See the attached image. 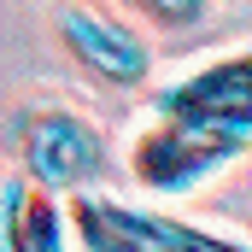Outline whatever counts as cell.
<instances>
[{
	"label": "cell",
	"mask_w": 252,
	"mask_h": 252,
	"mask_svg": "<svg viewBox=\"0 0 252 252\" xmlns=\"http://www.w3.org/2000/svg\"><path fill=\"white\" fill-rule=\"evenodd\" d=\"M252 153V47L211 53L147 94L129 135V176L158 199H182Z\"/></svg>",
	"instance_id": "obj_1"
},
{
	"label": "cell",
	"mask_w": 252,
	"mask_h": 252,
	"mask_svg": "<svg viewBox=\"0 0 252 252\" xmlns=\"http://www.w3.org/2000/svg\"><path fill=\"white\" fill-rule=\"evenodd\" d=\"M12 158L18 176L47 199H82L88 182L106 170V129L70 106L24 100L12 112Z\"/></svg>",
	"instance_id": "obj_2"
},
{
	"label": "cell",
	"mask_w": 252,
	"mask_h": 252,
	"mask_svg": "<svg viewBox=\"0 0 252 252\" xmlns=\"http://www.w3.org/2000/svg\"><path fill=\"white\" fill-rule=\"evenodd\" d=\"M70 229L82 252H252V241L241 235L205 229V223L153 211V205H129L112 193L70 199Z\"/></svg>",
	"instance_id": "obj_3"
},
{
	"label": "cell",
	"mask_w": 252,
	"mask_h": 252,
	"mask_svg": "<svg viewBox=\"0 0 252 252\" xmlns=\"http://www.w3.org/2000/svg\"><path fill=\"white\" fill-rule=\"evenodd\" d=\"M53 35H59L64 53L88 76H100L106 88H141L153 76V41L135 24H124L118 12H106V6H88V0L64 6Z\"/></svg>",
	"instance_id": "obj_4"
},
{
	"label": "cell",
	"mask_w": 252,
	"mask_h": 252,
	"mask_svg": "<svg viewBox=\"0 0 252 252\" xmlns=\"http://www.w3.org/2000/svg\"><path fill=\"white\" fill-rule=\"evenodd\" d=\"M70 205L30 188L18 170L0 188V252H70Z\"/></svg>",
	"instance_id": "obj_5"
},
{
	"label": "cell",
	"mask_w": 252,
	"mask_h": 252,
	"mask_svg": "<svg viewBox=\"0 0 252 252\" xmlns=\"http://www.w3.org/2000/svg\"><path fill=\"white\" fill-rule=\"evenodd\" d=\"M135 12H147L158 30H193L205 12H211V0H129Z\"/></svg>",
	"instance_id": "obj_6"
}]
</instances>
